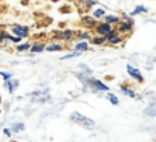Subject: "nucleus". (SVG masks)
Returning a JSON list of instances; mask_svg holds the SVG:
<instances>
[{
    "instance_id": "1",
    "label": "nucleus",
    "mask_w": 156,
    "mask_h": 142,
    "mask_svg": "<svg viewBox=\"0 0 156 142\" xmlns=\"http://www.w3.org/2000/svg\"><path fill=\"white\" fill-rule=\"evenodd\" d=\"M69 118H70V121L80 124V125H83V127H87V128H94V127L97 125L94 119H90V118H87V116H84V115H81V113H78V112L70 113Z\"/></svg>"
},
{
    "instance_id": "2",
    "label": "nucleus",
    "mask_w": 156,
    "mask_h": 142,
    "mask_svg": "<svg viewBox=\"0 0 156 142\" xmlns=\"http://www.w3.org/2000/svg\"><path fill=\"white\" fill-rule=\"evenodd\" d=\"M133 28H135V22H133V19L130 17L129 20H119V23L116 25L115 29H116L121 35H129V34H132Z\"/></svg>"
},
{
    "instance_id": "3",
    "label": "nucleus",
    "mask_w": 156,
    "mask_h": 142,
    "mask_svg": "<svg viewBox=\"0 0 156 142\" xmlns=\"http://www.w3.org/2000/svg\"><path fill=\"white\" fill-rule=\"evenodd\" d=\"M9 32L12 35L20 37V38H28L29 37V26H26V25H12L9 28Z\"/></svg>"
},
{
    "instance_id": "4",
    "label": "nucleus",
    "mask_w": 156,
    "mask_h": 142,
    "mask_svg": "<svg viewBox=\"0 0 156 142\" xmlns=\"http://www.w3.org/2000/svg\"><path fill=\"white\" fill-rule=\"evenodd\" d=\"M115 29V26L113 25H109V23H106V22H98L97 25H95V28H94V32L97 34V35H107L110 31H113Z\"/></svg>"
},
{
    "instance_id": "5",
    "label": "nucleus",
    "mask_w": 156,
    "mask_h": 142,
    "mask_svg": "<svg viewBox=\"0 0 156 142\" xmlns=\"http://www.w3.org/2000/svg\"><path fill=\"white\" fill-rule=\"evenodd\" d=\"M126 69H127V74H129L130 78H133V80L138 81V83H144V77H142L141 70H139L138 67H135V66H132V64H127Z\"/></svg>"
},
{
    "instance_id": "6",
    "label": "nucleus",
    "mask_w": 156,
    "mask_h": 142,
    "mask_svg": "<svg viewBox=\"0 0 156 142\" xmlns=\"http://www.w3.org/2000/svg\"><path fill=\"white\" fill-rule=\"evenodd\" d=\"M97 23H98V22H97L90 14H86V16H83V17H81V26H83V28H86V29H94Z\"/></svg>"
},
{
    "instance_id": "7",
    "label": "nucleus",
    "mask_w": 156,
    "mask_h": 142,
    "mask_svg": "<svg viewBox=\"0 0 156 142\" xmlns=\"http://www.w3.org/2000/svg\"><path fill=\"white\" fill-rule=\"evenodd\" d=\"M63 49H66V46H64L63 41H52V43H48L46 44V50L48 52H60Z\"/></svg>"
},
{
    "instance_id": "8",
    "label": "nucleus",
    "mask_w": 156,
    "mask_h": 142,
    "mask_svg": "<svg viewBox=\"0 0 156 142\" xmlns=\"http://www.w3.org/2000/svg\"><path fill=\"white\" fill-rule=\"evenodd\" d=\"M107 12H106V9L104 8H101V6H95L94 9H92V17L97 20V22H100V20H103L104 19V16H106Z\"/></svg>"
},
{
    "instance_id": "9",
    "label": "nucleus",
    "mask_w": 156,
    "mask_h": 142,
    "mask_svg": "<svg viewBox=\"0 0 156 142\" xmlns=\"http://www.w3.org/2000/svg\"><path fill=\"white\" fill-rule=\"evenodd\" d=\"M63 41L64 43H70L75 40V35H76V31L75 29H63Z\"/></svg>"
},
{
    "instance_id": "10",
    "label": "nucleus",
    "mask_w": 156,
    "mask_h": 142,
    "mask_svg": "<svg viewBox=\"0 0 156 142\" xmlns=\"http://www.w3.org/2000/svg\"><path fill=\"white\" fill-rule=\"evenodd\" d=\"M119 92L121 93H124V95H127L129 98H135V99H141L139 98V95H136L135 93V90H132L130 87H127L126 84H122V86H119Z\"/></svg>"
},
{
    "instance_id": "11",
    "label": "nucleus",
    "mask_w": 156,
    "mask_h": 142,
    "mask_svg": "<svg viewBox=\"0 0 156 142\" xmlns=\"http://www.w3.org/2000/svg\"><path fill=\"white\" fill-rule=\"evenodd\" d=\"M29 50H31L32 54H40V52L46 50V43H44V41H35V43L31 46Z\"/></svg>"
},
{
    "instance_id": "12",
    "label": "nucleus",
    "mask_w": 156,
    "mask_h": 142,
    "mask_svg": "<svg viewBox=\"0 0 156 142\" xmlns=\"http://www.w3.org/2000/svg\"><path fill=\"white\" fill-rule=\"evenodd\" d=\"M90 43L92 44H95V46H104V44H107V40H106V37L104 35H94V37H90Z\"/></svg>"
},
{
    "instance_id": "13",
    "label": "nucleus",
    "mask_w": 156,
    "mask_h": 142,
    "mask_svg": "<svg viewBox=\"0 0 156 142\" xmlns=\"http://www.w3.org/2000/svg\"><path fill=\"white\" fill-rule=\"evenodd\" d=\"M73 50L83 54V52L89 50V43H87V41H75V44H73Z\"/></svg>"
},
{
    "instance_id": "14",
    "label": "nucleus",
    "mask_w": 156,
    "mask_h": 142,
    "mask_svg": "<svg viewBox=\"0 0 156 142\" xmlns=\"http://www.w3.org/2000/svg\"><path fill=\"white\" fill-rule=\"evenodd\" d=\"M119 20H121V17L119 16H115V14H106L104 19H103V22H106L109 25H118Z\"/></svg>"
},
{
    "instance_id": "15",
    "label": "nucleus",
    "mask_w": 156,
    "mask_h": 142,
    "mask_svg": "<svg viewBox=\"0 0 156 142\" xmlns=\"http://www.w3.org/2000/svg\"><path fill=\"white\" fill-rule=\"evenodd\" d=\"M90 32L89 31H84V32H76L75 35V41H89L90 40Z\"/></svg>"
},
{
    "instance_id": "16",
    "label": "nucleus",
    "mask_w": 156,
    "mask_h": 142,
    "mask_svg": "<svg viewBox=\"0 0 156 142\" xmlns=\"http://www.w3.org/2000/svg\"><path fill=\"white\" fill-rule=\"evenodd\" d=\"M5 86H6V89H8L9 93H14V92L17 90V87H19V81L12 78V80H9V81H5Z\"/></svg>"
},
{
    "instance_id": "17",
    "label": "nucleus",
    "mask_w": 156,
    "mask_h": 142,
    "mask_svg": "<svg viewBox=\"0 0 156 142\" xmlns=\"http://www.w3.org/2000/svg\"><path fill=\"white\" fill-rule=\"evenodd\" d=\"M122 43H124V37H122L119 32H118L112 40H109V41H107V44H110V46H119V44H122Z\"/></svg>"
},
{
    "instance_id": "18",
    "label": "nucleus",
    "mask_w": 156,
    "mask_h": 142,
    "mask_svg": "<svg viewBox=\"0 0 156 142\" xmlns=\"http://www.w3.org/2000/svg\"><path fill=\"white\" fill-rule=\"evenodd\" d=\"M145 115L150 116V118H154L156 116V102H151L145 107Z\"/></svg>"
},
{
    "instance_id": "19",
    "label": "nucleus",
    "mask_w": 156,
    "mask_h": 142,
    "mask_svg": "<svg viewBox=\"0 0 156 142\" xmlns=\"http://www.w3.org/2000/svg\"><path fill=\"white\" fill-rule=\"evenodd\" d=\"M147 11H148V9H147L144 5H138V6L130 12V17H135V16H139V14H145Z\"/></svg>"
},
{
    "instance_id": "20",
    "label": "nucleus",
    "mask_w": 156,
    "mask_h": 142,
    "mask_svg": "<svg viewBox=\"0 0 156 142\" xmlns=\"http://www.w3.org/2000/svg\"><path fill=\"white\" fill-rule=\"evenodd\" d=\"M31 43L29 41H22L20 44H17V47H16V50L17 52H26V50H29L31 49Z\"/></svg>"
},
{
    "instance_id": "21",
    "label": "nucleus",
    "mask_w": 156,
    "mask_h": 142,
    "mask_svg": "<svg viewBox=\"0 0 156 142\" xmlns=\"http://www.w3.org/2000/svg\"><path fill=\"white\" fill-rule=\"evenodd\" d=\"M23 130H25V124H23V122H14L12 127H11V131H12V133H20V131H23Z\"/></svg>"
},
{
    "instance_id": "22",
    "label": "nucleus",
    "mask_w": 156,
    "mask_h": 142,
    "mask_svg": "<svg viewBox=\"0 0 156 142\" xmlns=\"http://www.w3.org/2000/svg\"><path fill=\"white\" fill-rule=\"evenodd\" d=\"M23 41V38L17 37V35H12L11 32H8V43H16V44H20Z\"/></svg>"
},
{
    "instance_id": "23",
    "label": "nucleus",
    "mask_w": 156,
    "mask_h": 142,
    "mask_svg": "<svg viewBox=\"0 0 156 142\" xmlns=\"http://www.w3.org/2000/svg\"><path fill=\"white\" fill-rule=\"evenodd\" d=\"M80 69L83 70V72H81L83 75H87V77H92V74H94V72H92V69H90L89 66H86V64H80Z\"/></svg>"
},
{
    "instance_id": "24",
    "label": "nucleus",
    "mask_w": 156,
    "mask_h": 142,
    "mask_svg": "<svg viewBox=\"0 0 156 142\" xmlns=\"http://www.w3.org/2000/svg\"><path fill=\"white\" fill-rule=\"evenodd\" d=\"M5 43H8V31L0 29V44H5Z\"/></svg>"
},
{
    "instance_id": "25",
    "label": "nucleus",
    "mask_w": 156,
    "mask_h": 142,
    "mask_svg": "<svg viewBox=\"0 0 156 142\" xmlns=\"http://www.w3.org/2000/svg\"><path fill=\"white\" fill-rule=\"evenodd\" d=\"M0 77H2L5 81H9V80L14 78V74H11V72H5V70H0Z\"/></svg>"
},
{
    "instance_id": "26",
    "label": "nucleus",
    "mask_w": 156,
    "mask_h": 142,
    "mask_svg": "<svg viewBox=\"0 0 156 142\" xmlns=\"http://www.w3.org/2000/svg\"><path fill=\"white\" fill-rule=\"evenodd\" d=\"M81 55V52H76V50H73V52H69V54H66L64 57H61V60H69V58H76V57H80Z\"/></svg>"
},
{
    "instance_id": "27",
    "label": "nucleus",
    "mask_w": 156,
    "mask_h": 142,
    "mask_svg": "<svg viewBox=\"0 0 156 142\" xmlns=\"http://www.w3.org/2000/svg\"><path fill=\"white\" fill-rule=\"evenodd\" d=\"M107 99H109V101H110L113 106H118V104H119V99H118V96H116V95H113V93H109V95H107Z\"/></svg>"
},
{
    "instance_id": "28",
    "label": "nucleus",
    "mask_w": 156,
    "mask_h": 142,
    "mask_svg": "<svg viewBox=\"0 0 156 142\" xmlns=\"http://www.w3.org/2000/svg\"><path fill=\"white\" fill-rule=\"evenodd\" d=\"M83 2H84V5H86L87 8H95V6H98L97 0H83Z\"/></svg>"
},
{
    "instance_id": "29",
    "label": "nucleus",
    "mask_w": 156,
    "mask_h": 142,
    "mask_svg": "<svg viewBox=\"0 0 156 142\" xmlns=\"http://www.w3.org/2000/svg\"><path fill=\"white\" fill-rule=\"evenodd\" d=\"M48 90H49V89H43V90H35V92H32V95H34V96H40V95H46V93H48Z\"/></svg>"
},
{
    "instance_id": "30",
    "label": "nucleus",
    "mask_w": 156,
    "mask_h": 142,
    "mask_svg": "<svg viewBox=\"0 0 156 142\" xmlns=\"http://www.w3.org/2000/svg\"><path fill=\"white\" fill-rule=\"evenodd\" d=\"M3 133H5V136H8V137H11V136H12L11 128H5V130H3Z\"/></svg>"
},
{
    "instance_id": "31",
    "label": "nucleus",
    "mask_w": 156,
    "mask_h": 142,
    "mask_svg": "<svg viewBox=\"0 0 156 142\" xmlns=\"http://www.w3.org/2000/svg\"><path fill=\"white\" fill-rule=\"evenodd\" d=\"M51 2H60V0H51Z\"/></svg>"
},
{
    "instance_id": "32",
    "label": "nucleus",
    "mask_w": 156,
    "mask_h": 142,
    "mask_svg": "<svg viewBox=\"0 0 156 142\" xmlns=\"http://www.w3.org/2000/svg\"><path fill=\"white\" fill-rule=\"evenodd\" d=\"M0 113H2V109H0Z\"/></svg>"
},
{
    "instance_id": "33",
    "label": "nucleus",
    "mask_w": 156,
    "mask_h": 142,
    "mask_svg": "<svg viewBox=\"0 0 156 142\" xmlns=\"http://www.w3.org/2000/svg\"><path fill=\"white\" fill-rule=\"evenodd\" d=\"M11 142H16V140H11Z\"/></svg>"
}]
</instances>
